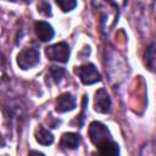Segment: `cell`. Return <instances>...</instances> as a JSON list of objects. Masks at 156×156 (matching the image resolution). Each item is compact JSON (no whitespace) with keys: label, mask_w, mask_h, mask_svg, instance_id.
Wrapping results in <instances>:
<instances>
[{"label":"cell","mask_w":156,"mask_h":156,"mask_svg":"<svg viewBox=\"0 0 156 156\" xmlns=\"http://www.w3.org/2000/svg\"><path fill=\"white\" fill-rule=\"evenodd\" d=\"M88 134H89L91 143L96 146H99V145H101L108 140H112L110 130L101 122H96V121L91 122L89 126V129H88Z\"/></svg>","instance_id":"obj_1"},{"label":"cell","mask_w":156,"mask_h":156,"mask_svg":"<svg viewBox=\"0 0 156 156\" xmlns=\"http://www.w3.org/2000/svg\"><path fill=\"white\" fill-rule=\"evenodd\" d=\"M39 62V51L35 48H24L17 55V65L22 69H29Z\"/></svg>","instance_id":"obj_2"},{"label":"cell","mask_w":156,"mask_h":156,"mask_svg":"<svg viewBox=\"0 0 156 156\" xmlns=\"http://www.w3.org/2000/svg\"><path fill=\"white\" fill-rule=\"evenodd\" d=\"M45 54L49 57V60L58 61V62H67L69 58V46L66 43H57L54 45H50L45 49Z\"/></svg>","instance_id":"obj_3"},{"label":"cell","mask_w":156,"mask_h":156,"mask_svg":"<svg viewBox=\"0 0 156 156\" xmlns=\"http://www.w3.org/2000/svg\"><path fill=\"white\" fill-rule=\"evenodd\" d=\"M74 72L80 78L82 83L87 84V85L88 84H94V83L101 80V76H100V73L98 72L96 67L93 63H87V65H83L80 67H77L74 69Z\"/></svg>","instance_id":"obj_4"},{"label":"cell","mask_w":156,"mask_h":156,"mask_svg":"<svg viewBox=\"0 0 156 156\" xmlns=\"http://www.w3.org/2000/svg\"><path fill=\"white\" fill-rule=\"evenodd\" d=\"M111 107V99L107 91L101 88L95 93L94 98V110L99 113H107Z\"/></svg>","instance_id":"obj_5"},{"label":"cell","mask_w":156,"mask_h":156,"mask_svg":"<svg viewBox=\"0 0 156 156\" xmlns=\"http://www.w3.org/2000/svg\"><path fill=\"white\" fill-rule=\"evenodd\" d=\"M76 107V99L71 93H63L61 94L57 100H56V105L55 108L57 112L62 113V112H67L71 111Z\"/></svg>","instance_id":"obj_6"},{"label":"cell","mask_w":156,"mask_h":156,"mask_svg":"<svg viewBox=\"0 0 156 156\" xmlns=\"http://www.w3.org/2000/svg\"><path fill=\"white\" fill-rule=\"evenodd\" d=\"M34 29H35L37 37L41 41H49V40H51L54 38V29L45 21H38V22H35Z\"/></svg>","instance_id":"obj_7"},{"label":"cell","mask_w":156,"mask_h":156,"mask_svg":"<svg viewBox=\"0 0 156 156\" xmlns=\"http://www.w3.org/2000/svg\"><path fill=\"white\" fill-rule=\"evenodd\" d=\"M98 147V155L94 156H119V147L118 144L113 140H108Z\"/></svg>","instance_id":"obj_8"},{"label":"cell","mask_w":156,"mask_h":156,"mask_svg":"<svg viewBox=\"0 0 156 156\" xmlns=\"http://www.w3.org/2000/svg\"><path fill=\"white\" fill-rule=\"evenodd\" d=\"M80 143L79 135L76 133H65L61 138V147L62 149H68V150H73L76 147H78Z\"/></svg>","instance_id":"obj_9"},{"label":"cell","mask_w":156,"mask_h":156,"mask_svg":"<svg viewBox=\"0 0 156 156\" xmlns=\"http://www.w3.org/2000/svg\"><path fill=\"white\" fill-rule=\"evenodd\" d=\"M35 140L41 145H50L54 143V135L43 127H38L34 133Z\"/></svg>","instance_id":"obj_10"},{"label":"cell","mask_w":156,"mask_h":156,"mask_svg":"<svg viewBox=\"0 0 156 156\" xmlns=\"http://www.w3.org/2000/svg\"><path fill=\"white\" fill-rule=\"evenodd\" d=\"M146 65L151 71L155 67V44H151L146 50Z\"/></svg>","instance_id":"obj_11"},{"label":"cell","mask_w":156,"mask_h":156,"mask_svg":"<svg viewBox=\"0 0 156 156\" xmlns=\"http://www.w3.org/2000/svg\"><path fill=\"white\" fill-rule=\"evenodd\" d=\"M56 4H57V6L61 7V10L63 12L71 11V10H73L77 6V2L74 0H57Z\"/></svg>","instance_id":"obj_12"},{"label":"cell","mask_w":156,"mask_h":156,"mask_svg":"<svg viewBox=\"0 0 156 156\" xmlns=\"http://www.w3.org/2000/svg\"><path fill=\"white\" fill-rule=\"evenodd\" d=\"M50 74L52 77V79L55 80V83H58L63 74H65V69L63 68H60V67H56V66H51L50 67Z\"/></svg>","instance_id":"obj_13"},{"label":"cell","mask_w":156,"mask_h":156,"mask_svg":"<svg viewBox=\"0 0 156 156\" xmlns=\"http://www.w3.org/2000/svg\"><path fill=\"white\" fill-rule=\"evenodd\" d=\"M7 79V72H6V60L5 56L0 52V84L4 83Z\"/></svg>","instance_id":"obj_14"},{"label":"cell","mask_w":156,"mask_h":156,"mask_svg":"<svg viewBox=\"0 0 156 156\" xmlns=\"http://www.w3.org/2000/svg\"><path fill=\"white\" fill-rule=\"evenodd\" d=\"M38 11L44 15V16H51V7H50V4L46 2V1H41L39 2L38 5Z\"/></svg>","instance_id":"obj_15"},{"label":"cell","mask_w":156,"mask_h":156,"mask_svg":"<svg viewBox=\"0 0 156 156\" xmlns=\"http://www.w3.org/2000/svg\"><path fill=\"white\" fill-rule=\"evenodd\" d=\"M28 156H45L43 152H39V151H35V150H32L29 154H28Z\"/></svg>","instance_id":"obj_16"},{"label":"cell","mask_w":156,"mask_h":156,"mask_svg":"<svg viewBox=\"0 0 156 156\" xmlns=\"http://www.w3.org/2000/svg\"><path fill=\"white\" fill-rule=\"evenodd\" d=\"M5 144H6V141H5L4 136H2V135H1V133H0V147H4V146H5Z\"/></svg>","instance_id":"obj_17"}]
</instances>
